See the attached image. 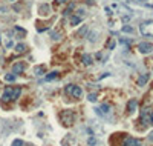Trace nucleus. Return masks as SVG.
Segmentation results:
<instances>
[{
  "instance_id": "aec40b11",
  "label": "nucleus",
  "mask_w": 153,
  "mask_h": 146,
  "mask_svg": "<svg viewBox=\"0 0 153 146\" xmlns=\"http://www.w3.org/2000/svg\"><path fill=\"white\" fill-rule=\"evenodd\" d=\"M123 32H133V29H132V26H124Z\"/></svg>"
},
{
  "instance_id": "423d86ee",
  "label": "nucleus",
  "mask_w": 153,
  "mask_h": 146,
  "mask_svg": "<svg viewBox=\"0 0 153 146\" xmlns=\"http://www.w3.org/2000/svg\"><path fill=\"white\" fill-rule=\"evenodd\" d=\"M123 146H143V143H141V140H138V138H133V137H124Z\"/></svg>"
},
{
  "instance_id": "7ed1b4c3",
  "label": "nucleus",
  "mask_w": 153,
  "mask_h": 146,
  "mask_svg": "<svg viewBox=\"0 0 153 146\" xmlns=\"http://www.w3.org/2000/svg\"><path fill=\"white\" fill-rule=\"evenodd\" d=\"M64 92L70 97H74V99H81V95H83V91H81V88L76 85H68L66 88H64Z\"/></svg>"
},
{
  "instance_id": "dca6fc26",
  "label": "nucleus",
  "mask_w": 153,
  "mask_h": 146,
  "mask_svg": "<svg viewBox=\"0 0 153 146\" xmlns=\"http://www.w3.org/2000/svg\"><path fill=\"white\" fill-rule=\"evenodd\" d=\"M25 49H26V46L23 45V43H19V45L15 46V51H17V52H23Z\"/></svg>"
},
{
  "instance_id": "393cba45",
  "label": "nucleus",
  "mask_w": 153,
  "mask_h": 146,
  "mask_svg": "<svg viewBox=\"0 0 153 146\" xmlns=\"http://www.w3.org/2000/svg\"><path fill=\"white\" fill-rule=\"evenodd\" d=\"M138 2H147V0H138Z\"/></svg>"
},
{
  "instance_id": "bb28decb",
  "label": "nucleus",
  "mask_w": 153,
  "mask_h": 146,
  "mask_svg": "<svg viewBox=\"0 0 153 146\" xmlns=\"http://www.w3.org/2000/svg\"><path fill=\"white\" fill-rule=\"evenodd\" d=\"M0 43H2V40H0Z\"/></svg>"
},
{
  "instance_id": "6ab92c4d",
  "label": "nucleus",
  "mask_w": 153,
  "mask_h": 146,
  "mask_svg": "<svg viewBox=\"0 0 153 146\" xmlns=\"http://www.w3.org/2000/svg\"><path fill=\"white\" fill-rule=\"evenodd\" d=\"M12 146H23V142H21V140H14Z\"/></svg>"
},
{
  "instance_id": "a211bd4d",
  "label": "nucleus",
  "mask_w": 153,
  "mask_h": 146,
  "mask_svg": "<svg viewBox=\"0 0 153 146\" xmlns=\"http://www.w3.org/2000/svg\"><path fill=\"white\" fill-rule=\"evenodd\" d=\"M115 48V40H109V43H107V49H113Z\"/></svg>"
},
{
  "instance_id": "f257e3e1",
  "label": "nucleus",
  "mask_w": 153,
  "mask_h": 146,
  "mask_svg": "<svg viewBox=\"0 0 153 146\" xmlns=\"http://www.w3.org/2000/svg\"><path fill=\"white\" fill-rule=\"evenodd\" d=\"M20 92H21V89L19 88V86H15V88H12V86H6L5 91H3V95H2V102H3V103H6V102L19 99Z\"/></svg>"
},
{
  "instance_id": "6e6552de",
  "label": "nucleus",
  "mask_w": 153,
  "mask_h": 146,
  "mask_svg": "<svg viewBox=\"0 0 153 146\" xmlns=\"http://www.w3.org/2000/svg\"><path fill=\"white\" fill-rule=\"evenodd\" d=\"M136 106H138V102H136L135 99H132L127 103V111L130 112V114H132V112H135V109H136Z\"/></svg>"
},
{
  "instance_id": "4be33fe9",
  "label": "nucleus",
  "mask_w": 153,
  "mask_h": 146,
  "mask_svg": "<svg viewBox=\"0 0 153 146\" xmlns=\"http://www.w3.org/2000/svg\"><path fill=\"white\" fill-rule=\"evenodd\" d=\"M89 145H95V138H89Z\"/></svg>"
},
{
  "instance_id": "9b49d317",
  "label": "nucleus",
  "mask_w": 153,
  "mask_h": 146,
  "mask_svg": "<svg viewBox=\"0 0 153 146\" xmlns=\"http://www.w3.org/2000/svg\"><path fill=\"white\" fill-rule=\"evenodd\" d=\"M81 60H83V63L87 65V66H90L92 62H94V60H92V56H90V54H84V56L81 57Z\"/></svg>"
},
{
  "instance_id": "4468645a",
  "label": "nucleus",
  "mask_w": 153,
  "mask_h": 146,
  "mask_svg": "<svg viewBox=\"0 0 153 146\" xmlns=\"http://www.w3.org/2000/svg\"><path fill=\"white\" fill-rule=\"evenodd\" d=\"M5 80L6 82H15V74H6L5 75Z\"/></svg>"
},
{
  "instance_id": "2eb2a0df",
  "label": "nucleus",
  "mask_w": 153,
  "mask_h": 146,
  "mask_svg": "<svg viewBox=\"0 0 153 146\" xmlns=\"http://www.w3.org/2000/svg\"><path fill=\"white\" fill-rule=\"evenodd\" d=\"M43 74H45V66L35 68V75H43Z\"/></svg>"
},
{
  "instance_id": "39448f33",
  "label": "nucleus",
  "mask_w": 153,
  "mask_h": 146,
  "mask_svg": "<svg viewBox=\"0 0 153 146\" xmlns=\"http://www.w3.org/2000/svg\"><path fill=\"white\" fill-rule=\"evenodd\" d=\"M61 120H63V123L66 126H70V125H72V122H74V112L72 111H63Z\"/></svg>"
},
{
  "instance_id": "5701e85b",
  "label": "nucleus",
  "mask_w": 153,
  "mask_h": 146,
  "mask_svg": "<svg viewBox=\"0 0 153 146\" xmlns=\"http://www.w3.org/2000/svg\"><path fill=\"white\" fill-rule=\"evenodd\" d=\"M58 3H66V2H69V0H57Z\"/></svg>"
},
{
  "instance_id": "b1692460",
  "label": "nucleus",
  "mask_w": 153,
  "mask_h": 146,
  "mask_svg": "<svg viewBox=\"0 0 153 146\" xmlns=\"http://www.w3.org/2000/svg\"><path fill=\"white\" fill-rule=\"evenodd\" d=\"M149 138H150V140H152V142H153V131L150 132V136H149Z\"/></svg>"
},
{
  "instance_id": "412c9836",
  "label": "nucleus",
  "mask_w": 153,
  "mask_h": 146,
  "mask_svg": "<svg viewBox=\"0 0 153 146\" xmlns=\"http://www.w3.org/2000/svg\"><path fill=\"white\" fill-rule=\"evenodd\" d=\"M87 99H89V102H95V100H96V94H90Z\"/></svg>"
},
{
  "instance_id": "9d476101",
  "label": "nucleus",
  "mask_w": 153,
  "mask_h": 146,
  "mask_svg": "<svg viewBox=\"0 0 153 146\" xmlns=\"http://www.w3.org/2000/svg\"><path fill=\"white\" fill-rule=\"evenodd\" d=\"M14 32H17V34H19V39H23V37H26V29L20 28V26H14Z\"/></svg>"
},
{
  "instance_id": "f03ea898",
  "label": "nucleus",
  "mask_w": 153,
  "mask_h": 146,
  "mask_svg": "<svg viewBox=\"0 0 153 146\" xmlns=\"http://www.w3.org/2000/svg\"><path fill=\"white\" fill-rule=\"evenodd\" d=\"M139 32L145 37H153V20H145L139 25Z\"/></svg>"
},
{
  "instance_id": "ddd939ff",
  "label": "nucleus",
  "mask_w": 153,
  "mask_h": 146,
  "mask_svg": "<svg viewBox=\"0 0 153 146\" xmlns=\"http://www.w3.org/2000/svg\"><path fill=\"white\" fill-rule=\"evenodd\" d=\"M81 22V17L80 15H72V17H70V25H74V26H76Z\"/></svg>"
},
{
  "instance_id": "20e7f679",
  "label": "nucleus",
  "mask_w": 153,
  "mask_h": 146,
  "mask_svg": "<svg viewBox=\"0 0 153 146\" xmlns=\"http://www.w3.org/2000/svg\"><path fill=\"white\" fill-rule=\"evenodd\" d=\"M138 51L141 54H150V52H153V45L149 42H141L138 45Z\"/></svg>"
},
{
  "instance_id": "f3484780",
  "label": "nucleus",
  "mask_w": 153,
  "mask_h": 146,
  "mask_svg": "<svg viewBox=\"0 0 153 146\" xmlns=\"http://www.w3.org/2000/svg\"><path fill=\"white\" fill-rule=\"evenodd\" d=\"M55 77H57V72H55V71H52L49 75H46V80H54Z\"/></svg>"
},
{
  "instance_id": "1a4fd4ad",
  "label": "nucleus",
  "mask_w": 153,
  "mask_h": 146,
  "mask_svg": "<svg viewBox=\"0 0 153 146\" xmlns=\"http://www.w3.org/2000/svg\"><path fill=\"white\" fill-rule=\"evenodd\" d=\"M109 109H110V106H109V105H101V106L96 109V112H98L100 115H106L107 112H109Z\"/></svg>"
},
{
  "instance_id": "a878e982",
  "label": "nucleus",
  "mask_w": 153,
  "mask_h": 146,
  "mask_svg": "<svg viewBox=\"0 0 153 146\" xmlns=\"http://www.w3.org/2000/svg\"><path fill=\"white\" fill-rule=\"evenodd\" d=\"M11 2H14V0H11Z\"/></svg>"
},
{
  "instance_id": "0eeeda50",
  "label": "nucleus",
  "mask_w": 153,
  "mask_h": 146,
  "mask_svg": "<svg viewBox=\"0 0 153 146\" xmlns=\"http://www.w3.org/2000/svg\"><path fill=\"white\" fill-rule=\"evenodd\" d=\"M25 68H26L25 62H17V63H14V66H12V74H21V72L25 71Z\"/></svg>"
},
{
  "instance_id": "f8f14e48",
  "label": "nucleus",
  "mask_w": 153,
  "mask_h": 146,
  "mask_svg": "<svg viewBox=\"0 0 153 146\" xmlns=\"http://www.w3.org/2000/svg\"><path fill=\"white\" fill-rule=\"evenodd\" d=\"M147 82H149V74H143V75L138 79V85H139V86H144Z\"/></svg>"
}]
</instances>
